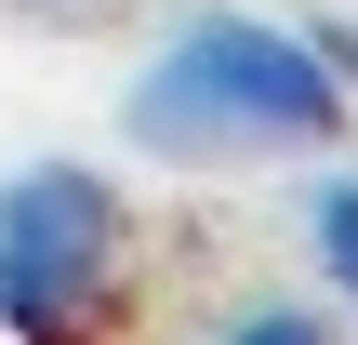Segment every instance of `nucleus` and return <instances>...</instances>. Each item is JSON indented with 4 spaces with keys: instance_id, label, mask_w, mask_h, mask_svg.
Listing matches in <instances>:
<instances>
[{
    "instance_id": "nucleus-1",
    "label": "nucleus",
    "mask_w": 358,
    "mask_h": 345,
    "mask_svg": "<svg viewBox=\"0 0 358 345\" xmlns=\"http://www.w3.org/2000/svg\"><path fill=\"white\" fill-rule=\"evenodd\" d=\"M120 133L173 173H239V160H319L345 133V66L319 53V27H279V13H186L133 93H120Z\"/></svg>"
},
{
    "instance_id": "nucleus-2",
    "label": "nucleus",
    "mask_w": 358,
    "mask_h": 345,
    "mask_svg": "<svg viewBox=\"0 0 358 345\" xmlns=\"http://www.w3.org/2000/svg\"><path fill=\"white\" fill-rule=\"evenodd\" d=\"M133 293V213L80 160H27L0 186V332L13 345H106Z\"/></svg>"
},
{
    "instance_id": "nucleus-3",
    "label": "nucleus",
    "mask_w": 358,
    "mask_h": 345,
    "mask_svg": "<svg viewBox=\"0 0 358 345\" xmlns=\"http://www.w3.org/2000/svg\"><path fill=\"white\" fill-rule=\"evenodd\" d=\"M306 253H319V279H332V306L358 319V173H332V186L306 199Z\"/></svg>"
},
{
    "instance_id": "nucleus-4",
    "label": "nucleus",
    "mask_w": 358,
    "mask_h": 345,
    "mask_svg": "<svg viewBox=\"0 0 358 345\" xmlns=\"http://www.w3.org/2000/svg\"><path fill=\"white\" fill-rule=\"evenodd\" d=\"M213 345H345V332H332L319 306H292V293H266V306H239V319H226Z\"/></svg>"
}]
</instances>
